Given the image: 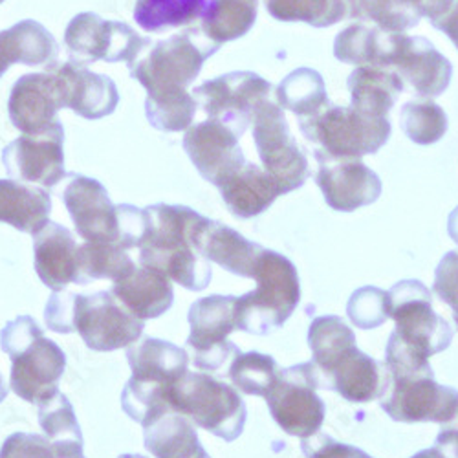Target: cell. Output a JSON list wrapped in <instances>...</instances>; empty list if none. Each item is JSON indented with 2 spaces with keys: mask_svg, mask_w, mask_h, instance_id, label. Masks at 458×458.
<instances>
[{
  "mask_svg": "<svg viewBox=\"0 0 458 458\" xmlns=\"http://www.w3.org/2000/svg\"><path fill=\"white\" fill-rule=\"evenodd\" d=\"M147 229L140 244V264L165 274L189 292L211 284V262L200 253L199 235L206 216L187 206L155 204L145 208Z\"/></svg>",
  "mask_w": 458,
  "mask_h": 458,
  "instance_id": "cell-1",
  "label": "cell"
},
{
  "mask_svg": "<svg viewBox=\"0 0 458 458\" xmlns=\"http://www.w3.org/2000/svg\"><path fill=\"white\" fill-rule=\"evenodd\" d=\"M45 323L55 334L78 332L96 352L131 347L145 328V321L132 316L112 292H54L47 302Z\"/></svg>",
  "mask_w": 458,
  "mask_h": 458,
  "instance_id": "cell-2",
  "label": "cell"
},
{
  "mask_svg": "<svg viewBox=\"0 0 458 458\" xmlns=\"http://www.w3.org/2000/svg\"><path fill=\"white\" fill-rule=\"evenodd\" d=\"M132 376L122 391V409L141 428L160 414L173 411L169 391L187 372L189 356L183 349L158 337H141L127 347Z\"/></svg>",
  "mask_w": 458,
  "mask_h": 458,
  "instance_id": "cell-3",
  "label": "cell"
},
{
  "mask_svg": "<svg viewBox=\"0 0 458 458\" xmlns=\"http://www.w3.org/2000/svg\"><path fill=\"white\" fill-rule=\"evenodd\" d=\"M251 279L257 281V288L237 297L235 327L246 334L268 335L281 328L297 309L299 274L288 257L264 248Z\"/></svg>",
  "mask_w": 458,
  "mask_h": 458,
  "instance_id": "cell-4",
  "label": "cell"
},
{
  "mask_svg": "<svg viewBox=\"0 0 458 458\" xmlns=\"http://www.w3.org/2000/svg\"><path fill=\"white\" fill-rule=\"evenodd\" d=\"M299 131L314 147L316 158L361 160L376 155L393 132L389 118H376L354 106L330 103L316 116L299 118Z\"/></svg>",
  "mask_w": 458,
  "mask_h": 458,
  "instance_id": "cell-5",
  "label": "cell"
},
{
  "mask_svg": "<svg viewBox=\"0 0 458 458\" xmlns=\"http://www.w3.org/2000/svg\"><path fill=\"white\" fill-rule=\"evenodd\" d=\"M173 411L224 442H235L246 426L248 409L233 386L208 372H185L169 391Z\"/></svg>",
  "mask_w": 458,
  "mask_h": 458,
  "instance_id": "cell-6",
  "label": "cell"
},
{
  "mask_svg": "<svg viewBox=\"0 0 458 458\" xmlns=\"http://www.w3.org/2000/svg\"><path fill=\"white\" fill-rule=\"evenodd\" d=\"M218 48L220 45L209 39L202 26H187L169 39L152 45L129 66L131 78L140 81L147 92L187 89Z\"/></svg>",
  "mask_w": 458,
  "mask_h": 458,
  "instance_id": "cell-7",
  "label": "cell"
},
{
  "mask_svg": "<svg viewBox=\"0 0 458 458\" xmlns=\"http://www.w3.org/2000/svg\"><path fill=\"white\" fill-rule=\"evenodd\" d=\"M127 22L105 21L98 13L75 15L64 31V47L70 61L89 66L98 61L125 63L132 66L152 45Z\"/></svg>",
  "mask_w": 458,
  "mask_h": 458,
  "instance_id": "cell-8",
  "label": "cell"
},
{
  "mask_svg": "<svg viewBox=\"0 0 458 458\" xmlns=\"http://www.w3.org/2000/svg\"><path fill=\"white\" fill-rule=\"evenodd\" d=\"M394 334L409 349L431 358L449 349L453 341L451 325L433 310L431 290L416 279L396 283L389 290Z\"/></svg>",
  "mask_w": 458,
  "mask_h": 458,
  "instance_id": "cell-9",
  "label": "cell"
},
{
  "mask_svg": "<svg viewBox=\"0 0 458 458\" xmlns=\"http://www.w3.org/2000/svg\"><path fill=\"white\" fill-rule=\"evenodd\" d=\"M251 132L262 167L272 176L281 195H288L307 183L310 178L307 152L297 145L284 110L277 103L266 101L260 105Z\"/></svg>",
  "mask_w": 458,
  "mask_h": 458,
  "instance_id": "cell-10",
  "label": "cell"
},
{
  "mask_svg": "<svg viewBox=\"0 0 458 458\" xmlns=\"http://www.w3.org/2000/svg\"><path fill=\"white\" fill-rule=\"evenodd\" d=\"M319 381L312 361L281 369L266 403L277 426L290 437L309 438L325 422V402L318 394Z\"/></svg>",
  "mask_w": 458,
  "mask_h": 458,
  "instance_id": "cell-11",
  "label": "cell"
},
{
  "mask_svg": "<svg viewBox=\"0 0 458 458\" xmlns=\"http://www.w3.org/2000/svg\"><path fill=\"white\" fill-rule=\"evenodd\" d=\"M235 295H209L191 304L187 321L191 334L187 349L193 351V363L204 372H225L241 349L227 341L235 327Z\"/></svg>",
  "mask_w": 458,
  "mask_h": 458,
  "instance_id": "cell-12",
  "label": "cell"
},
{
  "mask_svg": "<svg viewBox=\"0 0 458 458\" xmlns=\"http://www.w3.org/2000/svg\"><path fill=\"white\" fill-rule=\"evenodd\" d=\"M270 94L272 83L255 72H229L193 90V98L208 120L232 129L239 138L253 123L260 105L270 101Z\"/></svg>",
  "mask_w": 458,
  "mask_h": 458,
  "instance_id": "cell-13",
  "label": "cell"
},
{
  "mask_svg": "<svg viewBox=\"0 0 458 458\" xmlns=\"http://www.w3.org/2000/svg\"><path fill=\"white\" fill-rule=\"evenodd\" d=\"M379 405L394 422L449 424L458 416V391L440 386L435 376H391L387 370V389Z\"/></svg>",
  "mask_w": 458,
  "mask_h": 458,
  "instance_id": "cell-14",
  "label": "cell"
},
{
  "mask_svg": "<svg viewBox=\"0 0 458 458\" xmlns=\"http://www.w3.org/2000/svg\"><path fill=\"white\" fill-rule=\"evenodd\" d=\"M384 68L394 70L405 87L420 98L442 96L453 78V64L426 37L391 33Z\"/></svg>",
  "mask_w": 458,
  "mask_h": 458,
  "instance_id": "cell-15",
  "label": "cell"
},
{
  "mask_svg": "<svg viewBox=\"0 0 458 458\" xmlns=\"http://www.w3.org/2000/svg\"><path fill=\"white\" fill-rule=\"evenodd\" d=\"M64 127L57 122L41 134H22L3 150L6 173L19 182L55 187L68 176L64 169Z\"/></svg>",
  "mask_w": 458,
  "mask_h": 458,
  "instance_id": "cell-16",
  "label": "cell"
},
{
  "mask_svg": "<svg viewBox=\"0 0 458 458\" xmlns=\"http://www.w3.org/2000/svg\"><path fill=\"white\" fill-rule=\"evenodd\" d=\"M75 232L85 242H110L120 246V216L106 189L96 178L72 174L61 195Z\"/></svg>",
  "mask_w": 458,
  "mask_h": 458,
  "instance_id": "cell-17",
  "label": "cell"
},
{
  "mask_svg": "<svg viewBox=\"0 0 458 458\" xmlns=\"http://www.w3.org/2000/svg\"><path fill=\"white\" fill-rule=\"evenodd\" d=\"M10 360V389L21 400L41 405L59 393V379L66 369V354L54 339L43 335Z\"/></svg>",
  "mask_w": 458,
  "mask_h": 458,
  "instance_id": "cell-18",
  "label": "cell"
},
{
  "mask_svg": "<svg viewBox=\"0 0 458 458\" xmlns=\"http://www.w3.org/2000/svg\"><path fill=\"white\" fill-rule=\"evenodd\" d=\"M239 140L232 129L208 120L185 131L183 150L200 176L218 187L246 164Z\"/></svg>",
  "mask_w": 458,
  "mask_h": 458,
  "instance_id": "cell-19",
  "label": "cell"
},
{
  "mask_svg": "<svg viewBox=\"0 0 458 458\" xmlns=\"http://www.w3.org/2000/svg\"><path fill=\"white\" fill-rule=\"evenodd\" d=\"M319 171L316 183L319 185L325 202L341 213H352L360 208L374 204L381 197V180L361 160L316 158Z\"/></svg>",
  "mask_w": 458,
  "mask_h": 458,
  "instance_id": "cell-20",
  "label": "cell"
},
{
  "mask_svg": "<svg viewBox=\"0 0 458 458\" xmlns=\"http://www.w3.org/2000/svg\"><path fill=\"white\" fill-rule=\"evenodd\" d=\"M63 108L73 110L85 120H101L114 114L120 103L116 83L108 75L90 72L72 61L52 68Z\"/></svg>",
  "mask_w": 458,
  "mask_h": 458,
  "instance_id": "cell-21",
  "label": "cell"
},
{
  "mask_svg": "<svg viewBox=\"0 0 458 458\" xmlns=\"http://www.w3.org/2000/svg\"><path fill=\"white\" fill-rule=\"evenodd\" d=\"M61 108L52 70L22 75L15 81L8 101L10 120L22 134H41L54 127Z\"/></svg>",
  "mask_w": 458,
  "mask_h": 458,
  "instance_id": "cell-22",
  "label": "cell"
},
{
  "mask_svg": "<svg viewBox=\"0 0 458 458\" xmlns=\"http://www.w3.org/2000/svg\"><path fill=\"white\" fill-rule=\"evenodd\" d=\"M319 389L334 391L351 403L381 400L387 389V367L352 347L321 377Z\"/></svg>",
  "mask_w": 458,
  "mask_h": 458,
  "instance_id": "cell-23",
  "label": "cell"
},
{
  "mask_svg": "<svg viewBox=\"0 0 458 458\" xmlns=\"http://www.w3.org/2000/svg\"><path fill=\"white\" fill-rule=\"evenodd\" d=\"M78 242L68 227L48 222L33 235L35 272L52 292H63L75 283L78 274Z\"/></svg>",
  "mask_w": 458,
  "mask_h": 458,
  "instance_id": "cell-24",
  "label": "cell"
},
{
  "mask_svg": "<svg viewBox=\"0 0 458 458\" xmlns=\"http://www.w3.org/2000/svg\"><path fill=\"white\" fill-rule=\"evenodd\" d=\"M114 297L141 321L157 319L171 310L174 302V290L171 279L147 266H134L123 277L112 284Z\"/></svg>",
  "mask_w": 458,
  "mask_h": 458,
  "instance_id": "cell-25",
  "label": "cell"
},
{
  "mask_svg": "<svg viewBox=\"0 0 458 458\" xmlns=\"http://www.w3.org/2000/svg\"><path fill=\"white\" fill-rule=\"evenodd\" d=\"M199 248L209 262L218 264L229 274L246 279L253 277L255 264L264 251L260 244L248 241L233 227L211 218H208L200 229Z\"/></svg>",
  "mask_w": 458,
  "mask_h": 458,
  "instance_id": "cell-26",
  "label": "cell"
},
{
  "mask_svg": "<svg viewBox=\"0 0 458 458\" xmlns=\"http://www.w3.org/2000/svg\"><path fill=\"white\" fill-rule=\"evenodd\" d=\"M218 191L229 213L242 220L259 216L281 197L272 176L250 162L225 178Z\"/></svg>",
  "mask_w": 458,
  "mask_h": 458,
  "instance_id": "cell-27",
  "label": "cell"
},
{
  "mask_svg": "<svg viewBox=\"0 0 458 458\" xmlns=\"http://www.w3.org/2000/svg\"><path fill=\"white\" fill-rule=\"evenodd\" d=\"M52 197L45 187L0 180V222L35 235L50 222Z\"/></svg>",
  "mask_w": 458,
  "mask_h": 458,
  "instance_id": "cell-28",
  "label": "cell"
},
{
  "mask_svg": "<svg viewBox=\"0 0 458 458\" xmlns=\"http://www.w3.org/2000/svg\"><path fill=\"white\" fill-rule=\"evenodd\" d=\"M143 445L155 458H208L197 426L178 411H167L143 428Z\"/></svg>",
  "mask_w": 458,
  "mask_h": 458,
  "instance_id": "cell-29",
  "label": "cell"
},
{
  "mask_svg": "<svg viewBox=\"0 0 458 458\" xmlns=\"http://www.w3.org/2000/svg\"><path fill=\"white\" fill-rule=\"evenodd\" d=\"M356 110L376 118H389L398 96L405 90L400 75L384 66H358L347 80Z\"/></svg>",
  "mask_w": 458,
  "mask_h": 458,
  "instance_id": "cell-30",
  "label": "cell"
},
{
  "mask_svg": "<svg viewBox=\"0 0 458 458\" xmlns=\"http://www.w3.org/2000/svg\"><path fill=\"white\" fill-rule=\"evenodd\" d=\"M0 39L12 64L43 66L47 72L57 66L59 45L41 22L31 19L21 21L10 30L0 31Z\"/></svg>",
  "mask_w": 458,
  "mask_h": 458,
  "instance_id": "cell-31",
  "label": "cell"
},
{
  "mask_svg": "<svg viewBox=\"0 0 458 458\" xmlns=\"http://www.w3.org/2000/svg\"><path fill=\"white\" fill-rule=\"evenodd\" d=\"M438 0H356L351 17L374 22L387 33H405L429 19Z\"/></svg>",
  "mask_w": 458,
  "mask_h": 458,
  "instance_id": "cell-32",
  "label": "cell"
},
{
  "mask_svg": "<svg viewBox=\"0 0 458 458\" xmlns=\"http://www.w3.org/2000/svg\"><path fill=\"white\" fill-rule=\"evenodd\" d=\"M37 409H39L37 412L39 426L57 449L59 458H87L83 453V433L75 418L73 405L63 393L37 405Z\"/></svg>",
  "mask_w": 458,
  "mask_h": 458,
  "instance_id": "cell-33",
  "label": "cell"
},
{
  "mask_svg": "<svg viewBox=\"0 0 458 458\" xmlns=\"http://www.w3.org/2000/svg\"><path fill=\"white\" fill-rule=\"evenodd\" d=\"M213 0H138L134 6L136 24L150 33L171 28H187L202 21Z\"/></svg>",
  "mask_w": 458,
  "mask_h": 458,
  "instance_id": "cell-34",
  "label": "cell"
},
{
  "mask_svg": "<svg viewBox=\"0 0 458 458\" xmlns=\"http://www.w3.org/2000/svg\"><path fill=\"white\" fill-rule=\"evenodd\" d=\"M309 347L318 381H321L343 354L356 347V335L339 316H319L310 323Z\"/></svg>",
  "mask_w": 458,
  "mask_h": 458,
  "instance_id": "cell-35",
  "label": "cell"
},
{
  "mask_svg": "<svg viewBox=\"0 0 458 458\" xmlns=\"http://www.w3.org/2000/svg\"><path fill=\"white\" fill-rule=\"evenodd\" d=\"M277 101L284 110L293 112L299 118H310L327 108L328 99L325 80L314 68H297L279 83Z\"/></svg>",
  "mask_w": 458,
  "mask_h": 458,
  "instance_id": "cell-36",
  "label": "cell"
},
{
  "mask_svg": "<svg viewBox=\"0 0 458 458\" xmlns=\"http://www.w3.org/2000/svg\"><path fill=\"white\" fill-rule=\"evenodd\" d=\"M391 33L367 24H351L335 35L334 55L356 66H384Z\"/></svg>",
  "mask_w": 458,
  "mask_h": 458,
  "instance_id": "cell-37",
  "label": "cell"
},
{
  "mask_svg": "<svg viewBox=\"0 0 458 458\" xmlns=\"http://www.w3.org/2000/svg\"><path fill=\"white\" fill-rule=\"evenodd\" d=\"M259 0H213L200 21L204 33L216 45L244 37L255 24Z\"/></svg>",
  "mask_w": 458,
  "mask_h": 458,
  "instance_id": "cell-38",
  "label": "cell"
},
{
  "mask_svg": "<svg viewBox=\"0 0 458 458\" xmlns=\"http://www.w3.org/2000/svg\"><path fill=\"white\" fill-rule=\"evenodd\" d=\"M134 260L118 244L110 242H85L78 250V274L75 283L87 286L92 281L110 279L116 281L134 268Z\"/></svg>",
  "mask_w": 458,
  "mask_h": 458,
  "instance_id": "cell-39",
  "label": "cell"
},
{
  "mask_svg": "<svg viewBox=\"0 0 458 458\" xmlns=\"http://www.w3.org/2000/svg\"><path fill=\"white\" fill-rule=\"evenodd\" d=\"M266 12L283 22L327 28L351 17L349 0H264Z\"/></svg>",
  "mask_w": 458,
  "mask_h": 458,
  "instance_id": "cell-40",
  "label": "cell"
},
{
  "mask_svg": "<svg viewBox=\"0 0 458 458\" xmlns=\"http://www.w3.org/2000/svg\"><path fill=\"white\" fill-rule=\"evenodd\" d=\"M197 101L187 89L147 92L145 116L147 122L162 132H180L193 125Z\"/></svg>",
  "mask_w": 458,
  "mask_h": 458,
  "instance_id": "cell-41",
  "label": "cell"
},
{
  "mask_svg": "<svg viewBox=\"0 0 458 458\" xmlns=\"http://www.w3.org/2000/svg\"><path fill=\"white\" fill-rule=\"evenodd\" d=\"M279 372L277 361L260 352H241L227 369V376L237 391L262 398L274 387Z\"/></svg>",
  "mask_w": 458,
  "mask_h": 458,
  "instance_id": "cell-42",
  "label": "cell"
},
{
  "mask_svg": "<svg viewBox=\"0 0 458 458\" xmlns=\"http://www.w3.org/2000/svg\"><path fill=\"white\" fill-rule=\"evenodd\" d=\"M400 125L416 145H433L447 132V114L431 99L409 101L402 106Z\"/></svg>",
  "mask_w": 458,
  "mask_h": 458,
  "instance_id": "cell-43",
  "label": "cell"
},
{
  "mask_svg": "<svg viewBox=\"0 0 458 458\" xmlns=\"http://www.w3.org/2000/svg\"><path fill=\"white\" fill-rule=\"evenodd\" d=\"M347 316L361 330L381 327L391 318L389 292L377 286L358 288L347 302Z\"/></svg>",
  "mask_w": 458,
  "mask_h": 458,
  "instance_id": "cell-44",
  "label": "cell"
},
{
  "mask_svg": "<svg viewBox=\"0 0 458 458\" xmlns=\"http://www.w3.org/2000/svg\"><path fill=\"white\" fill-rule=\"evenodd\" d=\"M0 458H59V453L48 437L13 433L0 447Z\"/></svg>",
  "mask_w": 458,
  "mask_h": 458,
  "instance_id": "cell-45",
  "label": "cell"
},
{
  "mask_svg": "<svg viewBox=\"0 0 458 458\" xmlns=\"http://www.w3.org/2000/svg\"><path fill=\"white\" fill-rule=\"evenodd\" d=\"M43 335H45L43 327L31 316H17L15 319L8 321L3 330H0V347H3L6 356L12 358Z\"/></svg>",
  "mask_w": 458,
  "mask_h": 458,
  "instance_id": "cell-46",
  "label": "cell"
},
{
  "mask_svg": "<svg viewBox=\"0 0 458 458\" xmlns=\"http://www.w3.org/2000/svg\"><path fill=\"white\" fill-rule=\"evenodd\" d=\"M433 292L458 314V251H447L438 262Z\"/></svg>",
  "mask_w": 458,
  "mask_h": 458,
  "instance_id": "cell-47",
  "label": "cell"
},
{
  "mask_svg": "<svg viewBox=\"0 0 458 458\" xmlns=\"http://www.w3.org/2000/svg\"><path fill=\"white\" fill-rule=\"evenodd\" d=\"M301 449L307 458H372L363 449L337 442L325 433H316L314 437L302 438Z\"/></svg>",
  "mask_w": 458,
  "mask_h": 458,
  "instance_id": "cell-48",
  "label": "cell"
},
{
  "mask_svg": "<svg viewBox=\"0 0 458 458\" xmlns=\"http://www.w3.org/2000/svg\"><path fill=\"white\" fill-rule=\"evenodd\" d=\"M433 28L444 31L458 50V0H438L429 15Z\"/></svg>",
  "mask_w": 458,
  "mask_h": 458,
  "instance_id": "cell-49",
  "label": "cell"
},
{
  "mask_svg": "<svg viewBox=\"0 0 458 458\" xmlns=\"http://www.w3.org/2000/svg\"><path fill=\"white\" fill-rule=\"evenodd\" d=\"M411 458H453L440 444H437L435 442V445L433 447H429V449H424V451H420V453H416V454H412Z\"/></svg>",
  "mask_w": 458,
  "mask_h": 458,
  "instance_id": "cell-50",
  "label": "cell"
},
{
  "mask_svg": "<svg viewBox=\"0 0 458 458\" xmlns=\"http://www.w3.org/2000/svg\"><path fill=\"white\" fill-rule=\"evenodd\" d=\"M447 233L454 244H458V206L451 211L447 218Z\"/></svg>",
  "mask_w": 458,
  "mask_h": 458,
  "instance_id": "cell-51",
  "label": "cell"
},
{
  "mask_svg": "<svg viewBox=\"0 0 458 458\" xmlns=\"http://www.w3.org/2000/svg\"><path fill=\"white\" fill-rule=\"evenodd\" d=\"M12 66V61L4 50V45H3V39H0V78L8 72V68Z\"/></svg>",
  "mask_w": 458,
  "mask_h": 458,
  "instance_id": "cell-52",
  "label": "cell"
},
{
  "mask_svg": "<svg viewBox=\"0 0 458 458\" xmlns=\"http://www.w3.org/2000/svg\"><path fill=\"white\" fill-rule=\"evenodd\" d=\"M8 393H10V389H8V386L4 384V377L0 376V403H3V402L6 400Z\"/></svg>",
  "mask_w": 458,
  "mask_h": 458,
  "instance_id": "cell-53",
  "label": "cell"
},
{
  "mask_svg": "<svg viewBox=\"0 0 458 458\" xmlns=\"http://www.w3.org/2000/svg\"><path fill=\"white\" fill-rule=\"evenodd\" d=\"M118 458H145V456L138 454V453H125V454H120Z\"/></svg>",
  "mask_w": 458,
  "mask_h": 458,
  "instance_id": "cell-54",
  "label": "cell"
},
{
  "mask_svg": "<svg viewBox=\"0 0 458 458\" xmlns=\"http://www.w3.org/2000/svg\"><path fill=\"white\" fill-rule=\"evenodd\" d=\"M349 3H351V13H352V8H354V3H356V0H349Z\"/></svg>",
  "mask_w": 458,
  "mask_h": 458,
  "instance_id": "cell-55",
  "label": "cell"
},
{
  "mask_svg": "<svg viewBox=\"0 0 458 458\" xmlns=\"http://www.w3.org/2000/svg\"><path fill=\"white\" fill-rule=\"evenodd\" d=\"M453 319H454V323H456V327H458V314H453Z\"/></svg>",
  "mask_w": 458,
  "mask_h": 458,
  "instance_id": "cell-56",
  "label": "cell"
},
{
  "mask_svg": "<svg viewBox=\"0 0 458 458\" xmlns=\"http://www.w3.org/2000/svg\"><path fill=\"white\" fill-rule=\"evenodd\" d=\"M4 3V0H0V4H3Z\"/></svg>",
  "mask_w": 458,
  "mask_h": 458,
  "instance_id": "cell-57",
  "label": "cell"
},
{
  "mask_svg": "<svg viewBox=\"0 0 458 458\" xmlns=\"http://www.w3.org/2000/svg\"><path fill=\"white\" fill-rule=\"evenodd\" d=\"M208 458H211V456H208Z\"/></svg>",
  "mask_w": 458,
  "mask_h": 458,
  "instance_id": "cell-58",
  "label": "cell"
}]
</instances>
